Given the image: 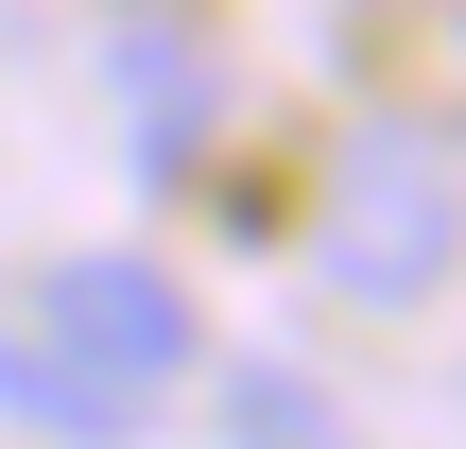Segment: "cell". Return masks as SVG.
Listing matches in <instances>:
<instances>
[{"label": "cell", "instance_id": "obj_2", "mask_svg": "<svg viewBox=\"0 0 466 449\" xmlns=\"http://www.w3.org/2000/svg\"><path fill=\"white\" fill-rule=\"evenodd\" d=\"M17 329L52 346V363H86L104 398H173L190 363H208V329H190V294L138 260V242H86V260H35V294H17Z\"/></svg>", "mask_w": 466, "mask_h": 449}, {"label": "cell", "instance_id": "obj_5", "mask_svg": "<svg viewBox=\"0 0 466 449\" xmlns=\"http://www.w3.org/2000/svg\"><path fill=\"white\" fill-rule=\"evenodd\" d=\"M225 449H363L294 363H225Z\"/></svg>", "mask_w": 466, "mask_h": 449}, {"label": "cell", "instance_id": "obj_1", "mask_svg": "<svg viewBox=\"0 0 466 449\" xmlns=\"http://www.w3.org/2000/svg\"><path fill=\"white\" fill-rule=\"evenodd\" d=\"M450 260H466V156L432 121H346L311 277H329L346 311H415V294H450Z\"/></svg>", "mask_w": 466, "mask_h": 449}, {"label": "cell", "instance_id": "obj_4", "mask_svg": "<svg viewBox=\"0 0 466 449\" xmlns=\"http://www.w3.org/2000/svg\"><path fill=\"white\" fill-rule=\"evenodd\" d=\"M208 87H225V69H208V35H190V17H121V104H138V138H156V156L208 121Z\"/></svg>", "mask_w": 466, "mask_h": 449}, {"label": "cell", "instance_id": "obj_3", "mask_svg": "<svg viewBox=\"0 0 466 449\" xmlns=\"http://www.w3.org/2000/svg\"><path fill=\"white\" fill-rule=\"evenodd\" d=\"M0 415H17V433H69V449H121V433H156V415H138V398H104L86 363H52V346H35L17 311H0Z\"/></svg>", "mask_w": 466, "mask_h": 449}]
</instances>
